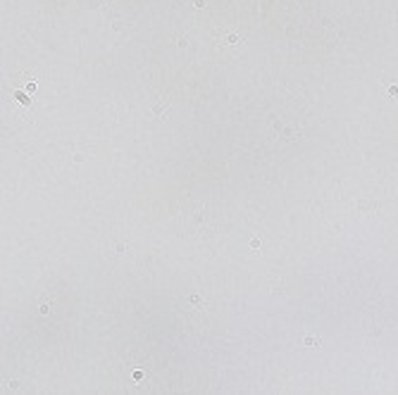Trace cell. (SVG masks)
<instances>
[{"mask_svg":"<svg viewBox=\"0 0 398 395\" xmlns=\"http://www.w3.org/2000/svg\"><path fill=\"white\" fill-rule=\"evenodd\" d=\"M303 345L305 348H319V338L317 336H305L303 338Z\"/></svg>","mask_w":398,"mask_h":395,"instance_id":"6da1fadb","label":"cell"},{"mask_svg":"<svg viewBox=\"0 0 398 395\" xmlns=\"http://www.w3.org/2000/svg\"><path fill=\"white\" fill-rule=\"evenodd\" d=\"M14 98H17V102H19V105H24V107H26V105H31L29 93H14Z\"/></svg>","mask_w":398,"mask_h":395,"instance_id":"7a4b0ae2","label":"cell"},{"mask_svg":"<svg viewBox=\"0 0 398 395\" xmlns=\"http://www.w3.org/2000/svg\"><path fill=\"white\" fill-rule=\"evenodd\" d=\"M224 43H226V45H236V43H241V36H238V34H229Z\"/></svg>","mask_w":398,"mask_h":395,"instance_id":"3957f363","label":"cell"},{"mask_svg":"<svg viewBox=\"0 0 398 395\" xmlns=\"http://www.w3.org/2000/svg\"><path fill=\"white\" fill-rule=\"evenodd\" d=\"M250 248H253L255 252L260 250V238H253V241H250Z\"/></svg>","mask_w":398,"mask_h":395,"instance_id":"277c9868","label":"cell"},{"mask_svg":"<svg viewBox=\"0 0 398 395\" xmlns=\"http://www.w3.org/2000/svg\"><path fill=\"white\" fill-rule=\"evenodd\" d=\"M34 90H36V83H34V81H31V83H26V93H34Z\"/></svg>","mask_w":398,"mask_h":395,"instance_id":"5b68a950","label":"cell"},{"mask_svg":"<svg viewBox=\"0 0 398 395\" xmlns=\"http://www.w3.org/2000/svg\"><path fill=\"white\" fill-rule=\"evenodd\" d=\"M389 95H398V86H391V88H389Z\"/></svg>","mask_w":398,"mask_h":395,"instance_id":"8992f818","label":"cell"},{"mask_svg":"<svg viewBox=\"0 0 398 395\" xmlns=\"http://www.w3.org/2000/svg\"><path fill=\"white\" fill-rule=\"evenodd\" d=\"M193 5H196V7H205V0H196Z\"/></svg>","mask_w":398,"mask_h":395,"instance_id":"52a82bcc","label":"cell"}]
</instances>
